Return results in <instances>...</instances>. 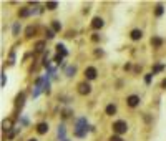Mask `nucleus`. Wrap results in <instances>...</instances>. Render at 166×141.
Instances as JSON below:
<instances>
[{"label":"nucleus","mask_w":166,"mask_h":141,"mask_svg":"<svg viewBox=\"0 0 166 141\" xmlns=\"http://www.w3.org/2000/svg\"><path fill=\"white\" fill-rule=\"evenodd\" d=\"M163 65H156V67H153V75H155V73H158V71H161V70H163Z\"/></svg>","instance_id":"obj_25"},{"label":"nucleus","mask_w":166,"mask_h":141,"mask_svg":"<svg viewBox=\"0 0 166 141\" xmlns=\"http://www.w3.org/2000/svg\"><path fill=\"white\" fill-rule=\"evenodd\" d=\"M25 33H27V37H32V35L35 33V27H32V25H30V27H28L27 30H25Z\"/></svg>","instance_id":"obj_22"},{"label":"nucleus","mask_w":166,"mask_h":141,"mask_svg":"<svg viewBox=\"0 0 166 141\" xmlns=\"http://www.w3.org/2000/svg\"><path fill=\"white\" fill-rule=\"evenodd\" d=\"M0 83H2V86H5V75L2 73V80H0Z\"/></svg>","instance_id":"obj_33"},{"label":"nucleus","mask_w":166,"mask_h":141,"mask_svg":"<svg viewBox=\"0 0 166 141\" xmlns=\"http://www.w3.org/2000/svg\"><path fill=\"white\" fill-rule=\"evenodd\" d=\"M78 93H80V95H90V93H91V86H90L87 82L78 83Z\"/></svg>","instance_id":"obj_3"},{"label":"nucleus","mask_w":166,"mask_h":141,"mask_svg":"<svg viewBox=\"0 0 166 141\" xmlns=\"http://www.w3.org/2000/svg\"><path fill=\"white\" fill-rule=\"evenodd\" d=\"M151 45L155 47V48H160L161 45H163V38H160V37H153V38H151Z\"/></svg>","instance_id":"obj_11"},{"label":"nucleus","mask_w":166,"mask_h":141,"mask_svg":"<svg viewBox=\"0 0 166 141\" xmlns=\"http://www.w3.org/2000/svg\"><path fill=\"white\" fill-rule=\"evenodd\" d=\"M76 73V68L75 67H68L67 68V76H73Z\"/></svg>","instance_id":"obj_20"},{"label":"nucleus","mask_w":166,"mask_h":141,"mask_svg":"<svg viewBox=\"0 0 166 141\" xmlns=\"http://www.w3.org/2000/svg\"><path fill=\"white\" fill-rule=\"evenodd\" d=\"M96 75H98V71H96L95 67H88L87 70H85V76H87V80H95Z\"/></svg>","instance_id":"obj_5"},{"label":"nucleus","mask_w":166,"mask_h":141,"mask_svg":"<svg viewBox=\"0 0 166 141\" xmlns=\"http://www.w3.org/2000/svg\"><path fill=\"white\" fill-rule=\"evenodd\" d=\"M103 25H105V22H103L102 17H95L91 20V28H93V30H100Z\"/></svg>","instance_id":"obj_6"},{"label":"nucleus","mask_w":166,"mask_h":141,"mask_svg":"<svg viewBox=\"0 0 166 141\" xmlns=\"http://www.w3.org/2000/svg\"><path fill=\"white\" fill-rule=\"evenodd\" d=\"M47 131H48V124L47 123H38L37 124V133L38 135H45Z\"/></svg>","instance_id":"obj_10"},{"label":"nucleus","mask_w":166,"mask_h":141,"mask_svg":"<svg viewBox=\"0 0 166 141\" xmlns=\"http://www.w3.org/2000/svg\"><path fill=\"white\" fill-rule=\"evenodd\" d=\"M56 133H58V138L60 139H65V126H63V124H60V126H58V131H56Z\"/></svg>","instance_id":"obj_16"},{"label":"nucleus","mask_w":166,"mask_h":141,"mask_svg":"<svg viewBox=\"0 0 166 141\" xmlns=\"http://www.w3.org/2000/svg\"><path fill=\"white\" fill-rule=\"evenodd\" d=\"M15 135H17V130H12V131L9 133V138L12 139V138H14V136H15Z\"/></svg>","instance_id":"obj_31"},{"label":"nucleus","mask_w":166,"mask_h":141,"mask_svg":"<svg viewBox=\"0 0 166 141\" xmlns=\"http://www.w3.org/2000/svg\"><path fill=\"white\" fill-rule=\"evenodd\" d=\"M52 30H53V32H60V30H62V23H60L58 20H53V22H52Z\"/></svg>","instance_id":"obj_14"},{"label":"nucleus","mask_w":166,"mask_h":141,"mask_svg":"<svg viewBox=\"0 0 166 141\" xmlns=\"http://www.w3.org/2000/svg\"><path fill=\"white\" fill-rule=\"evenodd\" d=\"M105 113H106L108 116H113L116 113V106H115V105H108V106L105 108Z\"/></svg>","instance_id":"obj_12"},{"label":"nucleus","mask_w":166,"mask_h":141,"mask_svg":"<svg viewBox=\"0 0 166 141\" xmlns=\"http://www.w3.org/2000/svg\"><path fill=\"white\" fill-rule=\"evenodd\" d=\"M151 78H153V73H148L146 76H145V83L149 85V83H151Z\"/></svg>","instance_id":"obj_27"},{"label":"nucleus","mask_w":166,"mask_h":141,"mask_svg":"<svg viewBox=\"0 0 166 141\" xmlns=\"http://www.w3.org/2000/svg\"><path fill=\"white\" fill-rule=\"evenodd\" d=\"M70 115H71V111H70V110H65V111H63V118H68Z\"/></svg>","instance_id":"obj_30"},{"label":"nucleus","mask_w":166,"mask_h":141,"mask_svg":"<svg viewBox=\"0 0 166 141\" xmlns=\"http://www.w3.org/2000/svg\"><path fill=\"white\" fill-rule=\"evenodd\" d=\"M20 32V23H14V28H12V33L14 35H18Z\"/></svg>","instance_id":"obj_23"},{"label":"nucleus","mask_w":166,"mask_h":141,"mask_svg":"<svg viewBox=\"0 0 166 141\" xmlns=\"http://www.w3.org/2000/svg\"><path fill=\"white\" fill-rule=\"evenodd\" d=\"M161 86H163V88H166V78L163 80V82H161Z\"/></svg>","instance_id":"obj_34"},{"label":"nucleus","mask_w":166,"mask_h":141,"mask_svg":"<svg viewBox=\"0 0 166 141\" xmlns=\"http://www.w3.org/2000/svg\"><path fill=\"white\" fill-rule=\"evenodd\" d=\"M88 133V123H87V118H80L76 121V126H75V136L78 138H85Z\"/></svg>","instance_id":"obj_1"},{"label":"nucleus","mask_w":166,"mask_h":141,"mask_svg":"<svg viewBox=\"0 0 166 141\" xmlns=\"http://www.w3.org/2000/svg\"><path fill=\"white\" fill-rule=\"evenodd\" d=\"M12 126H14V121L12 120H3L2 121V128H3V131H12Z\"/></svg>","instance_id":"obj_9"},{"label":"nucleus","mask_w":166,"mask_h":141,"mask_svg":"<svg viewBox=\"0 0 166 141\" xmlns=\"http://www.w3.org/2000/svg\"><path fill=\"white\" fill-rule=\"evenodd\" d=\"M45 83V78H38L37 80V83H35V90H33V98H37V96L40 95V91H42V85Z\"/></svg>","instance_id":"obj_7"},{"label":"nucleus","mask_w":166,"mask_h":141,"mask_svg":"<svg viewBox=\"0 0 166 141\" xmlns=\"http://www.w3.org/2000/svg\"><path fill=\"white\" fill-rule=\"evenodd\" d=\"M43 48H45V42H43V40L37 42V45H35V51H37V53H40V51H43Z\"/></svg>","instance_id":"obj_15"},{"label":"nucleus","mask_w":166,"mask_h":141,"mask_svg":"<svg viewBox=\"0 0 166 141\" xmlns=\"http://www.w3.org/2000/svg\"><path fill=\"white\" fill-rule=\"evenodd\" d=\"M91 40H93V42H98V40H100V35H93V37H91Z\"/></svg>","instance_id":"obj_32"},{"label":"nucleus","mask_w":166,"mask_h":141,"mask_svg":"<svg viewBox=\"0 0 166 141\" xmlns=\"http://www.w3.org/2000/svg\"><path fill=\"white\" fill-rule=\"evenodd\" d=\"M63 141H68V139H63Z\"/></svg>","instance_id":"obj_36"},{"label":"nucleus","mask_w":166,"mask_h":141,"mask_svg":"<svg viewBox=\"0 0 166 141\" xmlns=\"http://www.w3.org/2000/svg\"><path fill=\"white\" fill-rule=\"evenodd\" d=\"M129 37H131V40H140L141 37H143V32L138 30V28H135V30H131V33H129Z\"/></svg>","instance_id":"obj_8"},{"label":"nucleus","mask_w":166,"mask_h":141,"mask_svg":"<svg viewBox=\"0 0 166 141\" xmlns=\"http://www.w3.org/2000/svg\"><path fill=\"white\" fill-rule=\"evenodd\" d=\"M28 141H37V139H35V138H32V139H28Z\"/></svg>","instance_id":"obj_35"},{"label":"nucleus","mask_w":166,"mask_h":141,"mask_svg":"<svg viewBox=\"0 0 166 141\" xmlns=\"http://www.w3.org/2000/svg\"><path fill=\"white\" fill-rule=\"evenodd\" d=\"M126 103H128L129 108H136L140 105V96L138 95H129L126 98Z\"/></svg>","instance_id":"obj_4"},{"label":"nucleus","mask_w":166,"mask_h":141,"mask_svg":"<svg viewBox=\"0 0 166 141\" xmlns=\"http://www.w3.org/2000/svg\"><path fill=\"white\" fill-rule=\"evenodd\" d=\"M113 131L116 133V135H123V133H126L128 131V123L126 121H123V120H118V121H115L113 123Z\"/></svg>","instance_id":"obj_2"},{"label":"nucleus","mask_w":166,"mask_h":141,"mask_svg":"<svg viewBox=\"0 0 166 141\" xmlns=\"http://www.w3.org/2000/svg\"><path fill=\"white\" fill-rule=\"evenodd\" d=\"M56 48V51H58V55H62V56H67L68 55V51H67V48H65L62 43H58V45L55 47Z\"/></svg>","instance_id":"obj_13"},{"label":"nucleus","mask_w":166,"mask_h":141,"mask_svg":"<svg viewBox=\"0 0 166 141\" xmlns=\"http://www.w3.org/2000/svg\"><path fill=\"white\" fill-rule=\"evenodd\" d=\"M23 98H25V96H23V93H22V95L17 98V105H20V106H22V105H23Z\"/></svg>","instance_id":"obj_28"},{"label":"nucleus","mask_w":166,"mask_h":141,"mask_svg":"<svg viewBox=\"0 0 166 141\" xmlns=\"http://www.w3.org/2000/svg\"><path fill=\"white\" fill-rule=\"evenodd\" d=\"M62 62H63V56L56 53V56H55V63H56V65H60V63H62Z\"/></svg>","instance_id":"obj_26"},{"label":"nucleus","mask_w":166,"mask_h":141,"mask_svg":"<svg viewBox=\"0 0 166 141\" xmlns=\"http://www.w3.org/2000/svg\"><path fill=\"white\" fill-rule=\"evenodd\" d=\"M163 12H164L163 5H158V7H156V10H155V15H156V17H161V15H163Z\"/></svg>","instance_id":"obj_19"},{"label":"nucleus","mask_w":166,"mask_h":141,"mask_svg":"<svg viewBox=\"0 0 166 141\" xmlns=\"http://www.w3.org/2000/svg\"><path fill=\"white\" fill-rule=\"evenodd\" d=\"M30 13H32V10H30V9H22V10L18 12V15H20V17H28Z\"/></svg>","instance_id":"obj_18"},{"label":"nucleus","mask_w":166,"mask_h":141,"mask_svg":"<svg viewBox=\"0 0 166 141\" xmlns=\"http://www.w3.org/2000/svg\"><path fill=\"white\" fill-rule=\"evenodd\" d=\"M45 35H47V38L50 40V38H53V37H55V32H53V30H47V32H45Z\"/></svg>","instance_id":"obj_24"},{"label":"nucleus","mask_w":166,"mask_h":141,"mask_svg":"<svg viewBox=\"0 0 166 141\" xmlns=\"http://www.w3.org/2000/svg\"><path fill=\"white\" fill-rule=\"evenodd\" d=\"M14 63H15V51L12 50V51H10V56H9V65L12 67Z\"/></svg>","instance_id":"obj_21"},{"label":"nucleus","mask_w":166,"mask_h":141,"mask_svg":"<svg viewBox=\"0 0 166 141\" xmlns=\"http://www.w3.org/2000/svg\"><path fill=\"white\" fill-rule=\"evenodd\" d=\"M56 7H58V3H56V2H47L45 9H48V10H55Z\"/></svg>","instance_id":"obj_17"},{"label":"nucleus","mask_w":166,"mask_h":141,"mask_svg":"<svg viewBox=\"0 0 166 141\" xmlns=\"http://www.w3.org/2000/svg\"><path fill=\"white\" fill-rule=\"evenodd\" d=\"M110 141H123V138L116 135V136H111V138H110Z\"/></svg>","instance_id":"obj_29"}]
</instances>
